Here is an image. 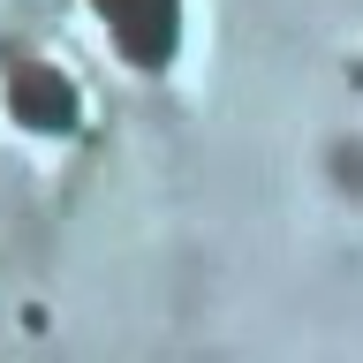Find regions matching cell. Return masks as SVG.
Instances as JSON below:
<instances>
[{
  "mask_svg": "<svg viewBox=\"0 0 363 363\" xmlns=\"http://www.w3.org/2000/svg\"><path fill=\"white\" fill-rule=\"evenodd\" d=\"M8 113H16L23 129H38V136H68L84 121V99H76V84H68L53 61L16 53V61H8Z\"/></svg>",
  "mask_w": 363,
  "mask_h": 363,
  "instance_id": "1",
  "label": "cell"
},
{
  "mask_svg": "<svg viewBox=\"0 0 363 363\" xmlns=\"http://www.w3.org/2000/svg\"><path fill=\"white\" fill-rule=\"evenodd\" d=\"M99 16L136 68H167V53L182 38V0H99Z\"/></svg>",
  "mask_w": 363,
  "mask_h": 363,
  "instance_id": "2",
  "label": "cell"
}]
</instances>
